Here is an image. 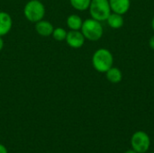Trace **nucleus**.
I'll return each instance as SVG.
<instances>
[{
    "instance_id": "7",
    "label": "nucleus",
    "mask_w": 154,
    "mask_h": 153,
    "mask_svg": "<svg viewBox=\"0 0 154 153\" xmlns=\"http://www.w3.org/2000/svg\"><path fill=\"white\" fill-rule=\"evenodd\" d=\"M111 11L119 14H126L131 6V0H108Z\"/></svg>"
},
{
    "instance_id": "17",
    "label": "nucleus",
    "mask_w": 154,
    "mask_h": 153,
    "mask_svg": "<svg viewBox=\"0 0 154 153\" xmlns=\"http://www.w3.org/2000/svg\"><path fill=\"white\" fill-rule=\"evenodd\" d=\"M3 48H4V40H3V38L0 36V51L3 50Z\"/></svg>"
},
{
    "instance_id": "6",
    "label": "nucleus",
    "mask_w": 154,
    "mask_h": 153,
    "mask_svg": "<svg viewBox=\"0 0 154 153\" xmlns=\"http://www.w3.org/2000/svg\"><path fill=\"white\" fill-rule=\"evenodd\" d=\"M85 40L86 39L80 30H70L68 32L65 41L69 47L73 49H79L84 45Z\"/></svg>"
},
{
    "instance_id": "10",
    "label": "nucleus",
    "mask_w": 154,
    "mask_h": 153,
    "mask_svg": "<svg viewBox=\"0 0 154 153\" xmlns=\"http://www.w3.org/2000/svg\"><path fill=\"white\" fill-rule=\"evenodd\" d=\"M106 77L110 83L117 84V83H120L122 81L123 73L118 68L112 67L106 72Z\"/></svg>"
},
{
    "instance_id": "14",
    "label": "nucleus",
    "mask_w": 154,
    "mask_h": 153,
    "mask_svg": "<svg viewBox=\"0 0 154 153\" xmlns=\"http://www.w3.org/2000/svg\"><path fill=\"white\" fill-rule=\"evenodd\" d=\"M67 33H68V32L64 28H62V27H56V28L53 29L51 36L53 37L54 40H56L58 41H62L66 40Z\"/></svg>"
},
{
    "instance_id": "16",
    "label": "nucleus",
    "mask_w": 154,
    "mask_h": 153,
    "mask_svg": "<svg viewBox=\"0 0 154 153\" xmlns=\"http://www.w3.org/2000/svg\"><path fill=\"white\" fill-rule=\"evenodd\" d=\"M149 45H150V47L154 50V35H152L151 37V39L149 41Z\"/></svg>"
},
{
    "instance_id": "12",
    "label": "nucleus",
    "mask_w": 154,
    "mask_h": 153,
    "mask_svg": "<svg viewBox=\"0 0 154 153\" xmlns=\"http://www.w3.org/2000/svg\"><path fill=\"white\" fill-rule=\"evenodd\" d=\"M82 23H83L82 18L76 14H72L69 15L67 18V26L69 30H75V31L80 30Z\"/></svg>"
},
{
    "instance_id": "11",
    "label": "nucleus",
    "mask_w": 154,
    "mask_h": 153,
    "mask_svg": "<svg viewBox=\"0 0 154 153\" xmlns=\"http://www.w3.org/2000/svg\"><path fill=\"white\" fill-rule=\"evenodd\" d=\"M106 22H107V24L113 29H119L125 23L123 15L116 14V13H111L110 15L107 17Z\"/></svg>"
},
{
    "instance_id": "15",
    "label": "nucleus",
    "mask_w": 154,
    "mask_h": 153,
    "mask_svg": "<svg viewBox=\"0 0 154 153\" xmlns=\"http://www.w3.org/2000/svg\"><path fill=\"white\" fill-rule=\"evenodd\" d=\"M0 153H8L6 147L5 145L1 144V143H0Z\"/></svg>"
},
{
    "instance_id": "3",
    "label": "nucleus",
    "mask_w": 154,
    "mask_h": 153,
    "mask_svg": "<svg viewBox=\"0 0 154 153\" xmlns=\"http://www.w3.org/2000/svg\"><path fill=\"white\" fill-rule=\"evenodd\" d=\"M24 17L31 23H37L45 15V6L40 0H29L23 7Z\"/></svg>"
},
{
    "instance_id": "9",
    "label": "nucleus",
    "mask_w": 154,
    "mask_h": 153,
    "mask_svg": "<svg viewBox=\"0 0 154 153\" xmlns=\"http://www.w3.org/2000/svg\"><path fill=\"white\" fill-rule=\"evenodd\" d=\"M53 25L46 20H41L35 23V31L36 32L42 37H49L52 34L53 32Z\"/></svg>"
},
{
    "instance_id": "5",
    "label": "nucleus",
    "mask_w": 154,
    "mask_h": 153,
    "mask_svg": "<svg viewBox=\"0 0 154 153\" xmlns=\"http://www.w3.org/2000/svg\"><path fill=\"white\" fill-rule=\"evenodd\" d=\"M131 146L136 152L146 153L151 146L150 136L143 131L135 132L131 137Z\"/></svg>"
},
{
    "instance_id": "8",
    "label": "nucleus",
    "mask_w": 154,
    "mask_h": 153,
    "mask_svg": "<svg viewBox=\"0 0 154 153\" xmlns=\"http://www.w3.org/2000/svg\"><path fill=\"white\" fill-rule=\"evenodd\" d=\"M13 20L11 15L4 11H0V36L6 35L12 29Z\"/></svg>"
},
{
    "instance_id": "20",
    "label": "nucleus",
    "mask_w": 154,
    "mask_h": 153,
    "mask_svg": "<svg viewBox=\"0 0 154 153\" xmlns=\"http://www.w3.org/2000/svg\"><path fill=\"white\" fill-rule=\"evenodd\" d=\"M151 153H154V152H151Z\"/></svg>"
},
{
    "instance_id": "19",
    "label": "nucleus",
    "mask_w": 154,
    "mask_h": 153,
    "mask_svg": "<svg viewBox=\"0 0 154 153\" xmlns=\"http://www.w3.org/2000/svg\"><path fill=\"white\" fill-rule=\"evenodd\" d=\"M152 30L154 31V16L153 18H152Z\"/></svg>"
},
{
    "instance_id": "2",
    "label": "nucleus",
    "mask_w": 154,
    "mask_h": 153,
    "mask_svg": "<svg viewBox=\"0 0 154 153\" xmlns=\"http://www.w3.org/2000/svg\"><path fill=\"white\" fill-rule=\"evenodd\" d=\"M80 31L83 33L85 39L91 41L100 40L104 34V29L101 22L93 18H88L83 21Z\"/></svg>"
},
{
    "instance_id": "13",
    "label": "nucleus",
    "mask_w": 154,
    "mask_h": 153,
    "mask_svg": "<svg viewBox=\"0 0 154 153\" xmlns=\"http://www.w3.org/2000/svg\"><path fill=\"white\" fill-rule=\"evenodd\" d=\"M70 5L77 11H86L89 8L91 0H69Z\"/></svg>"
},
{
    "instance_id": "4",
    "label": "nucleus",
    "mask_w": 154,
    "mask_h": 153,
    "mask_svg": "<svg viewBox=\"0 0 154 153\" xmlns=\"http://www.w3.org/2000/svg\"><path fill=\"white\" fill-rule=\"evenodd\" d=\"M88 10L91 18L99 22L106 21L112 13L108 0H91Z\"/></svg>"
},
{
    "instance_id": "18",
    "label": "nucleus",
    "mask_w": 154,
    "mask_h": 153,
    "mask_svg": "<svg viewBox=\"0 0 154 153\" xmlns=\"http://www.w3.org/2000/svg\"><path fill=\"white\" fill-rule=\"evenodd\" d=\"M125 153H138V152H136L134 150H133V149H131V150H128V151H126L125 152Z\"/></svg>"
},
{
    "instance_id": "1",
    "label": "nucleus",
    "mask_w": 154,
    "mask_h": 153,
    "mask_svg": "<svg viewBox=\"0 0 154 153\" xmlns=\"http://www.w3.org/2000/svg\"><path fill=\"white\" fill-rule=\"evenodd\" d=\"M114 64V56L112 52L105 48L97 50L92 56V66L93 68L100 72L106 73Z\"/></svg>"
}]
</instances>
